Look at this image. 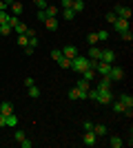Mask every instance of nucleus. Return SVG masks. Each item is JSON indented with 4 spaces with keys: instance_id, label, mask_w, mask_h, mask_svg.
Instances as JSON below:
<instances>
[{
    "instance_id": "39",
    "label": "nucleus",
    "mask_w": 133,
    "mask_h": 148,
    "mask_svg": "<svg viewBox=\"0 0 133 148\" xmlns=\"http://www.w3.org/2000/svg\"><path fill=\"white\" fill-rule=\"evenodd\" d=\"M20 146H22V148H31V146H33V142H29V139L25 137V139H20Z\"/></svg>"
},
{
    "instance_id": "48",
    "label": "nucleus",
    "mask_w": 133,
    "mask_h": 148,
    "mask_svg": "<svg viewBox=\"0 0 133 148\" xmlns=\"http://www.w3.org/2000/svg\"><path fill=\"white\" fill-rule=\"evenodd\" d=\"M0 11H7V7H5V2L0 0Z\"/></svg>"
},
{
    "instance_id": "20",
    "label": "nucleus",
    "mask_w": 133,
    "mask_h": 148,
    "mask_svg": "<svg viewBox=\"0 0 133 148\" xmlns=\"http://www.w3.org/2000/svg\"><path fill=\"white\" fill-rule=\"evenodd\" d=\"M71 9H73L76 13L84 11V0H73V5H71Z\"/></svg>"
},
{
    "instance_id": "47",
    "label": "nucleus",
    "mask_w": 133,
    "mask_h": 148,
    "mask_svg": "<svg viewBox=\"0 0 133 148\" xmlns=\"http://www.w3.org/2000/svg\"><path fill=\"white\" fill-rule=\"evenodd\" d=\"M0 126H2V128L7 126V119H5V115H0Z\"/></svg>"
},
{
    "instance_id": "26",
    "label": "nucleus",
    "mask_w": 133,
    "mask_h": 148,
    "mask_svg": "<svg viewBox=\"0 0 133 148\" xmlns=\"http://www.w3.org/2000/svg\"><path fill=\"white\" fill-rule=\"evenodd\" d=\"M11 25H7V22H5V25H0V36H9V33H11Z\"/></svg>"
},
{
    "instance_id": "35",
    "label": "nucleus",
    "mask_w": 133,
    "mask_h": 148,
    "mask_svg": "<svg viewBox=\"0 0 133 148\" xmlns=\"http://www.w3.org/2000/svg\"><path fill=\"white\" fill-rule=\"evenodd\" d=\"M115 20H118V16H115V11H109V13H107V22H111V25H113Z\"/></svg>"
},
{
    "instance_id": "14",
    "label": "nucleus",
    "mask_w": 133,
    "mask_h": 148,
    "mask_svg": "<svg viewBox=\"0 0 133 148\" xmlns=\"http://www.w3.org/2000/svg\"><path fill=\"white\" fill-rule=\"evenodd\" d=\"M100 56H102V51L93 44V47L89 49V56H87V58H89V60H100Z\"/></svg>"
},
{
    "instance_id": "37",
    "label": "nucleus",
    "mask_w": 133,
    "mask_h": 148,
    "mask_svg": "<svg viewBox=\"0 0 133 148\" xmlns=\"http://www.w3.org/2000/svg\"><path fill=\"white\" fill-rule=\"evenodd\" d=\"M18 22H20V20H18V16H9V22H7V25H11V29H13V27L18 25Z\"/></svg>"
},
{
    "instance_id": "27",
    "label": "nucleus",
    "mask_w": 133,
    "mask_h": 148,
    "mask_svg": "<svg viewBox=\"0 0 133 148\" xmlns=\"http://www.w3.org/2000/svg\"><path fill=\"white\" fill-rule=\"evenodd\" d=\"M109 144H111L113 148H122V146H124V142H122L120 137H111V142H109Z\"/></svg>"
},
{
    "instance_id": "15",
    "label": "nucleus",
    "mask_w": 133,
    "mask_h": 148,
    "mask_svg": "<svg viewBox=\"0 0 133 148\" xmlns=\"http://www.w3.org/2000/svg\"><path fill=\"white\" fill-rule=\"evenodd\" d=\"M7 126H9V128H16V126H18V115H16V113H11V115H7Z\"/></svg>"
},
{
    "instance_id": "44",
    "label": "nucleus",
    "mask_w": 133,
    "mask_h": 148,
    "mask_svg": "<svg viewBox=\"0 0 133 148\" xmlns=\"http://www.w3.org/2000/svg\"><path fill=\"white\" fill-rule=\"evenodd\" d=\"M33 84H36V82H33V77H25V86H27V88L33 86Z\"/></svg>"
},
{
    "instance_id": "9",
    "label": "nucleus",
    "mask_w": 133,
    "mask_h": 148,
    "mask_svg": "<svg viewBox=\"0 0 133 148\" xmlns=\"http://www.w3.org/2000/svg\"><path fill=\"white\" fill-rule=\"evenodd\" d=\"M113 27H115V31H118V33H122V31H127V29H129V20L118 18V20L113 22Z\"/></svg>"
},
{
    "instance_id": "38",
    "label": "nucleus",
    "mask_w": 133,
    "mask_h": 148,
    "mask_svg": "<svg viewBox=\"0 0 133 148\" xmlns=\"http://www.w3.org/2000/svg\"><path fill=\"white\" fill-rule=\"evenodd\" d=\"M51 58H53V60H60V58H62V51H58V49H53V51H51Z\"/></svg>"
},
{
    "instance_id": "28",
    "label": "nucleus",
    "mask_w": 133,
    "mask_h": 148,
    "mask_svg": "<svg viewBox=\"0 0 133 148\" xmlns=\"http://www.w3.org/2000/svg\"><path fill=\"white\" fill-rule=\"evenodd\" d=\"M58 64H60L62 69H71V60H69V58H64V56L58 60Z\"/></svg>"
},
{
    "instance_id": "18",
    "label": "nucleus",
    "mask_w": 133,
    "mask_h": 148,
    "mask_svg": "<svg viewBox=\"0 0 133 148\" xmlns=\"http://www.w3.org/2000/svg\"><path fill=\"white\" fill-rule=\"evenodd\" d=\"M111 108H113V113H124V108H127V106L122 104L120 99H118V102L113 99V102H111Z\"/></svg>"
},
{
    "instance_id": "36",
    "label": "nucleus",
    "mask_w": 133,
    "mask_h": 148,
    "mask_svg": "<svg viewBox=\"0 0 133 148\" xmlns=\"http://www.w3.org/2000/svg\"><path fill=\"white\" fill-rule=\"evenodd\" d=\"M5 22H9V13H7V11H0V25H5Z\"/></svg>"
},
{
    "instance_id": "49",
    "label": "nucleus",
    "mask_w": 133,
    "mask_h": 148,
    "mask_svg": "<svg viewBox=\"0 0 133 148\" xmlns=\"http://www.w3.org/2000/svg\"><path fill=\"white\" fill-rule=\"evenodd\" d=\"M2 2H5V7H9V5L13 2V0H2Z\"/></svg>"
},
{
    "instance_id": "13",
    "label": "nucleus",
    "mask_w": 133,
    "mask_h": 148,
    "mask_svg": "<svg viewBox=\"0 0 133 148\" xmlns=\"http://www.w3.org/2000/svg\"><path fill=\"white\" fill-rule=\"evenodd\" d=\"M76 88H80V91H82V93H87L89 88H91V82H87V80H84V77H80V80L76 82Z\"/></svg>"
},
{
    "instance_id": "6",
    "label": "nucleus",
    "mask_w": 133,
    "mask_h": 148,
    "mask_svg": "<svg viewBox=\"0 0 133 148\" xmlns=\"http://www.w3.org/2000/svg\"><path fill=\"white\" fill-rule=\"evenodd\" d=\"M115 16H118V18H124V20H129L131 18V9H129V7H115Z\"/></svg>"
},
{
    "instance_id": "43",
    "label": "nucleus",
    "mask_w": 133,
    "mask_h": 148,
    "mask_svg": "<svg viewBox=\"0 0 133 148\" xmlns=\"http://www.w3.org/2000/svg\"><path fill=\"white\" fill-rule=\"evenodd\" d=\"M71 5H73V0H62V9H71Z\"/></svg>"
},
{
    "instance_id": "8",
    "label": "nucleus",
    "mask_w": 133,
    "mask_h": 148,
    "mask_svg": "<svg viewBox=\"0 0 133 148\" xmlns=\"http://www.w3.org/2000/svg\"><path fill=\"white\" fill-rule=\"evenodd\" d=\"M62 56H64V58H69V60H73V58L78 56V49L73 47V44H67V47L62 49Z\"/></svg>"
},
{
    "instance_id": "31",
    "label": "nucleus",
    "mask_w": 133,
    "mask_h": 148,
    "mask_svg": "<svg viewBox=\"0 0 133 148\" xmlns=\"http://www.w3.org/2000/svg\"><path fill=\"white\" fill-rule=\"evenodd\" d=\"M95 36H98V40H109V38H111V36H109V31H107V29H102V31H98V33H95Z\"/></svg>"
},
{
    "instance_id": "3",
    "label": "nucleus",
    "mask_w": 133,
    "mask_h": 148,
    "mask_svg": "<svg viewBox=\"0 0 133 148\" xmlns=\"http://www.w3.org/2000/svg\"><path fill=\"white\" fill-rule=\"evenodd\" d=\"M95 102H100V104H111L113 102V95L111 91H98V99Z\"/></svg>"
},
{
    "instance_id": "41",
    "label": "nucleus",
    "mask_w": 133,
    "mask_h": 148,
    "mask_svg": "<svg viewBox=\"0 0 133 148\" xmlns=\"http://www.w3.org/2000/svg\"><path fill=\"white\" fill-rule=\"evenodd\" d=\"M82 130H93V122H82Z\"/></svg>"
},
{
    "instance_id": "19",
    "label": "nucleus",
    "mask_w": 133,
    "mask_h": 148,
    "mask_svg": "<svg viewBox=\"0 0 133 148\" xmlns=\"http://www.w3.org/2000/svg\"><path fill=\"white\" fill-rule=\"evenodd\" d=\"M93 133H95L98 137L107 135V126H102V124H93Z\"/></svg>"
},
{
    "instance_id": "22",
    "label": "nucleus",
    "mask_w": 133,
    "mask_h": 148,
    "mask_svg": "<svg viewBox=\"0 0 133 148\" xmlns=\"http://www.w3.org/2000/svg\"><path fill=\"white\" fill-rule=\"evenodd\" d=\"M13 31H16L18 36H25V33H27V25H25V22H18V25L13 27Z\"/></svg>"
},
{
    "instance_id": "16",
    "label": "nucleus",
    "mask_w": 133,
    "mask_h": 148,
    "mask_svg": "<svg viewBox=\"0 0 133 148\" xmlns=\"http://www.w3.org/2000/svg\"><path fill=\"white\" fill-rule=\"evenodd\" d=\"M44 27H47L49 31H56L58 29V18H47L44 20Z\"/></svg>"
},
{
    "instance_id": "25",
    "label": "nucleus",
    "mask_w": 133,
    "mask_h": 148,
    "mask_svg": "<svg viewBox=\"0 0 133 148\" xmlns=\"http://www.w3.org/2000/svg\"><path fill=\"white\" fill-rule=\"evenodd\" d=\"M29 97H33V99H38L40 97V88L33 84V86H29Z\"/></svg>"
},
{
    "instance_id": "32",
    "label": "nucleus",
    "mask_w": 133,
    "mask_h": 148,
    "mask_svg": "<svg viewBox=\"0 0 133 148\" xmlns=\"http://www.w3.org/2000/svg\"><path fill=\"white\" fill-rule=\"evenodd\" d=\"M87 97L95 102V99H98V88H89V91H87Z\"/></svg>"
},
{
    "instance_id": "11",
    "label": "nucleus",
    "mask_w": 133,
    "mask_h": 148,
    "mask_svg": "<svg viewBox=\"0 0 133 148\" xmlns=\"http://www.w3.org/2000/svg\"><path fill=\"white\" fill-rule=\"evenodd\" d=\"M98 91H111V77L109 75H102V82L98 84Z\"/></svg>"
},
{
    "instance_id": "10",
    "label": "nucleus",
    "mask_w": 133,
    "mask_h": 148,
    "mask_svg": "<svg viewBox=\"0 0 133 148\" xmlns=\"http://www.w3.org/2000/svg\"><path fill=\"white\" fill-rule=\"evenodd\" d=\"M69 99H87V93H82L80 88L73 86V88L69 91Z\"/></svg>"
},
{
    "instance_id": "21",
    "label": "nucleus",
    "mask_w": 133,
    "mask_h": 148,
    "mask_svg": "<svg viewBox=\"0 0 133 148\" xmlns=\"http://www.w3.org/2000/svg\"><path fill=\"white\" fill-rule=\"evenodd\" d=\"M120 102L124 106H133V97L129 95V93H122V95H120Z\"/></svg>"
},
{
    "instance_id": "29",
    "label": "nucleus",
    "mask_w": 133,
    "mask_h": 148,
    "mask_svg": "<svg viewBox=\"0 0 133 148\" xmlns=\"http://www.w3.org/2000/svg\"><path fill=\"white\" fill-rule=\"evenodd\" d=\"M62 16H64L67 20H73V18H76V11H73V9H64Z\"/></svg>"
},
{
    "instance_id": "45",
    "label": "nucleus",
    "mask_w": 133,
    "mask_h": 148,
    "mask_svg": "<svg viewBox=\"0 0 133 148\" xmlns=\"http://www.w3.org/2000/svg\"><path fill=\"white\" fill-rule=\"evenodd\" d=\"M16 139H18V142H20V139H25V133H22V130H16Z\"/></svg>"
},
{
    "instance_id": "7",
    "label": "nucleus",
    "mask_w": 133,
    "mask_h": 148,
    "mask_svg": "<svg viewBox=\"0 0 133 148\" xmlns=\"http://www.w3.org/2000/svg\"><path fill=\"white\" fill-rule=\"evenodd\" d=\"M109 71H111V64H107V62H100V60H98V64H95V73L109 75Z\"/></svg>"
},
{
    "instance_id": "30",
    "label": "nucleus",
    "mask_w": 133,
    "mask_h": 148,
    "mask_svg": "<svg viewBox=\"0 0 133 148\" xmlns=\"http://www.w3.org/2000/svg\"><path fill=\"white\" fill-rule=\"evenodd\" d=\"M120 36H122V40H124V42H131V40H133V36H131V29H127V31H122Z\"/></svg>"
},
{
    "instance_id": "12",
    "label": "nucleus",
    "mask_w": 133,
    "mask_h": 148,
    "mask_svg": "<svg viewBox=\"0 0 133 148\" xmlns=\"http://www.w3.org/2000/svg\"><path fill=\"white\" fill-rule=\"evenodd\" d=\"M11 113H13V104L11 102H2V104H0V115L7 117V115H11Z\"/></svg>"
},
{
    "instance_id": "4",
    "label": "nucleus",
    "mask_w": 133,
    "mask_h": 148,
    "mask_svg": "<svg viewBox=\"0 0 133 148\" xmlns=\"http://www.w3.org/2000/svg\"><path fill=\"white\" fill-rule=\"evenodd\" d=\"M82 142L87 144V146H95V144H98V135H95L93 130H84V137H82Z\"/></svg>"
},
{
    "instance_id": "34",
    "label": "nucleus",
    "mask_w": 133,
    "mask_h": 148,
    "mask_svg": "<svg viewBox=\"0 0 133 148\" xmlns=\"http://www.w3.org/2000/svg\"><path fill=\"white\" fill-rule=\"evenodd\" d=\"M18 44L22 47V49H25L27 44H29V38H27V36H18Z\"/></svg>"
},
{
    "instance_id": "24",
    "label": "nucleus",
    "mask_w": 133,
    "mask_h": 148,
    "mask_svg": "<svg viewBox=\"0 0 133 148\" xmlns=\"http://www.w3.org/2000/svg\"><path fill=\"white\" fill-rule=\"evenodd\" d=\"M44 11H47V18H56V16H58V7L47 5V9H44Z\"/></svg>"
},
{
    "instance_id": "1",
    "label": "nucleus",
    "mask_w": 133,
    "mask_h": 148,
    "mask_svg": "<svg viewBox=\"0 0 133 148\" xmlns=\"http://www.w3.org/2000/svg\"><path fill=\"white\" fill-rule=\"evenodd\" d=\"M71 69H73L76 73H82V71L91 69V60H89L87 56H76L73 60H71Z\"/></svg>"
},
{
    "instance_id": "42",
    "label": "nucleus",
    "mask_w": 133,
    "mask_h": 148,
    "mask_svg": "<svg viewBox=\"0 0 133 148\" xmlns=\"http://www.w3.org/2000/svg\"><path fill=\"white\" fill-rule=\"evenodd\" d=\"M38 20H47V11H44V9H38Z\"/></svg>"
},
{
    "instance_id": "46",
    "label": "nucleus",
    "mask_w": 133,
    "mask_h": 148,
    "mask_svg": "<svg viewBox=\"0 0 133 148\" xmlns=\"http://www.w3.org/2000/svg\"><path fill=\"white\" fill-rule=\"evenodd\" d=\"M31 53H33V47H29V44H27V47H25V56H31Z\"/></svg>"
},
{
    "instance_id": "40",
    "label": "nucleus",
    "mask_w": 133,
    "mask_h": 148,
    "mask_svg": "<svg viewBox=\"0 0 133 148\" xmlns=\"http://www.w3.org/2000/svg\"><path fill=\"white\" fill-rule=\"evenodd\" d=\"M33 2H36L38 9H47V0H33Z\"/></svg>"
},
{
    "instance_id": "2",
    "label": "nucleus",
    "mask_w": 133,
    "mask_h": 148,
    "mask_svg": "<svg viewBox=\"0 0 133 148\" xmlns=\"http://www.w3.org/2000/svg\"><path fill=\"white\" fill-rule=\"evenodd\" d=\"M109 77H111V82H120L122 77H124V69H122V66H113V64H111Z\"/></svg>"
},
{
    "instance_id": "33",
    "label": "nucleus",
    "mask_w": 133,
    "mask_h": 148,
    "mask_svg": "<svg viewBox=\"0 0 133 148\" xmlns=\"http://www.w3.org/2000/svg\"><path fill=\"white\" fill-rule=\"evenodd\" d=\"M87 42L91 44V47H93V44H98V36H95V33H89V36H87Z\"/></svg>"
},
{
    "instance_id": "17",
    "label": "nucleus",
    "mask_w": 133,
    "mask_h": 148,
    "mask_svg": "<svg viewBox=\"0 0 133 148\" xmlns=\"http://www.w3.org/2000/svg\"><path fill=\"white\" fill-rule=\"evenodd\" d=\"M11 11H13V16H20V13H22V2H18V0H13L11 5Z\"/></svg>"
},
{
    "instance_id": "23",
    "label": "nucleus",
    "mask_w": 133,
    "mask_h": 148,
    "mask_svg": "<svg viewBox=\"0 0 133 148\" xmlns=\"http://www.w3.org/2000/svg\"><path fill=\"white\" fill-rule=\"evenodd\" d=\"M82 77H84L87 82H91V80L95 77V69H87V71H82Z\"/></svg>"
},
{
    "instance_id": "5",
    "label": "nucleus",
    "mask_w": 133,
    "mask_h": 148,
    "mask_svg": "<svg viewBox=\"0 0 133 148\" xmlns=\"http://www.w3.org/2000/svg\"><path fill=\"white\" fill-rule=\"evenodd\" d=\"M100 62H107V64H113L115 62V53L111 49H104L102 51V56H100Z\"/></svg>"
}]
</instances>
